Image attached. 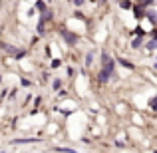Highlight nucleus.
Here are the masks:
<instances>
[{
  "label": "nucleus",
  "instance_id": "nucleus-1",
  "mask_svg": "<svg viewBox=\"0 0 157 153\" xmlns=\"http://www.w3.org/2000/svg\"><path fill=\"white\" fill-rule=\"evenodd\" d=\"M113 58L109 56V54L107 52H104L101 54V70H105L107 74H111V76H113Z\"/></svg>",
  "mask_w": 157,
  "mask_h": 153
},
{
  "label": "nucleus",
  "instance_id": "nucleus-2",
  "mask_svg": "<svg viewBox=\"0 0 157 153\" xmlns=\"http://www.w3.org/2000/svg\"><path fill=\"white\" fill-rule=\"evenodd\" d=\"M62 36H64V40L70 44V46H74V44L78 42V36H76V34H70L68 30H62Z\"/></svg>",
  "mask_w": 157,
  "mask_h": 153
},
{
  "label": "nucleus",
  "instance_id": "nucleus-3",
  "mask_svg": "<svg viewBox=\"0 0 157 153\" xmlns=\"http://www.w3.org/2000/svg\"><path fill=\"white\" fill-rule=\"evenodd\" d=\"M117 62H119V64L123 66V68H127V70H135V66L131 64L129 60H123V58H117Z\"/></svg>",
  "mask_w": 157,
  "mask_h": 153
},
{
  "label": "nucleus",
  "instance_id": "nucleus-4",
  "mask_svg": "<svg viewBox=\"0 0 157 153\" xmlns=\"http://www.w3.org/2000/svg\"><path fill=\"white\" fill-rule=\"evenodd\" d=\"M133 14H135V18L139 20V18H143V16H145V10H143L141 6H135L133 8Z\"/></svg>",
  "mask_w": 157,
  "mask_h": 153
},
{
  "label": "nucleus",
  "instance_id": "nucleus-5",
  "mask_svg": "<svg viewBox=\"0 0 157 153\" xmlns=\"http://www.w3.org/2000/svg\"><path fill=\"white\" fill-rule=\"evenodd\" d=\"M145 16L149 18V22L157 24V12H153V10H147V12H145Z\"/></svg>",
  "mask_w": 157,
  "mask_h": 153
},
{
  "label": "nucleus",
  "instance_id": "nucleus-6",
  "mask_svg": "<svg viewBox=\"0 0 157 153\" xmlns=\"http://www.w3.org/2000/svg\"><path fill=\"white\" fill-rule=\"evenodd\" d=\"M109 76H111V74H107L105 70H101V72H100V84H105V82H107V78H109Z\"/></svg>",
  "mask_w": 157,
  "mask_h": 153
},
{
  "label": "nucleus",
  "instance_id": "nucleus-7",
  "mask_svg": "<svg viewBox=\"0 0 157 153\" xmlns=\"http://www.w3.org/2000/svg\"><path fill=\"white\" fill-rule=\"evenodd\" d=\"M155 48H157V38H153L151 42H147V50H149V52H153Z\"/></svg>",
  "mask_w": 157,
  "mask_h": 153
},
{
  "label": "nucleus",
  "instance_id": "nucleus-8",
  "mask_svg": "<svg viewBox=\"0 0 157 153\" xmlns=\"http://www.w3.org/2000/svg\"><path fill=\"white\" fill-rule=\"evenodd\" d=\"M141 38H143V36H139V38H135L133 42H131V48H139V46H141V44H143V40H141Z\"/></svg>",
  "mask_w": 157,
  "mask_h": 153
},
{
  "label": "nucleus",
  "instance_id": "nucleus-9",
  "mask_svg": "<svg viewBox=\"0 0 157 153\" xmlns=\"http://www.w3.org/2000/svg\"><path fill=\"white\" fill-rule=\"evenodd\" d=\"M119 6H121L123 10H129V8H131V2H129V0H121V2H119Z\"/></svg>",
  "mask_w": 157,
  "mask_h": 153
},
{
  "label": "nucleus",
  "instance_id": "nucleus-10",
  "mask_svg": "<svg viewBox=\"0 0 157 153\" xmlns=\"http://www.w3.org/2000/svg\"><path fill=\"white\" fill-rule=\"evenodd\" d=\"M92 60H94V54L88 52V54H86V66H92Z\"/></svg>",
  "mask_w": 157,
  "mask_h": 153
},
{
  "label": "nucleus",
  "instance_id": "nucleus-11",
  "mask_svg": "<svg viewBox=\"0 0 157 153\" xmlns=\"http://www.w3.org/2000/svg\"><path fill=\"white\" fill-rule=\"evenodd\" d=\"M149 107H151V109H155V111H157V96H155V98H151V100H149Z\"/></svg>",
  "mask_w": 157,
  "mask_h": 153
},
{
  "label": "nucleus",
  "instance_id": "nucleus-12",
  "mask_svg": "<svg viewBox=\"0 0 157 153\" xmlns=\"http://www.w3.org/2000/svg\"><path fill=\"white\" fill-rule=\"evenodd\" d=\"M139 4H141V6H151L153 0H139Z\"/></svg>",
  "mask_w": 157,
  "mask_h": 153
},
{
  "label": "nucleus",
  "instance_id": "nucleus-13",
  "mask_svg": "<svg viewBox=\"0 0 157 153\" xmlns=\"http://www.w3.org/2000/svg\"><path fill=\"white\" fill-rule=\"evenodd\" d=\"M36 8H38V10H46V4H44V2H36Z\"/></svg>",
  "mask_w": 157,
  "mask_h": 153
},
{
  "label": "nucleus",
  "instance_id": "nucleus-14",
  "mask_svg": "<svg viewBox=\"0 0 157 153\" xmlns=\"http://www.w3.org/2000/svg\"><path fill=\"white\" fill-rule=\"evenodd\" d=\"M14 143H34V139H18V141H14Z\"/></svg>",
  "mask_w": 157,
  "mask_h": 153
},
{
  "label": "nucleus",
  "instance_id": "nucleus-15",
  "mask_svg": "<svg viewBox=\"0 0 157 153\" xmlns=\"http://www.w3.org/2000/svg\"><path fill=\"white\" fill-rule=\"evenodd\" d=\"M135 34H137V36H145V30H143V28H137V30H135Z\"/></svg>",
  "mask_w": 157,
  "mask_h": 153
},
{
  "label": "nucleus",
  "instance_id": "nucleus-16",
  "mask_svg": "<svg viewBox=\"0 0 157 153\" xmlns=\"http://www.w3.org/2000/svg\"><path fill=\"white\" fill-rule=\"evenodd\" d=\"M60 86H62L60 80H54V90H60Z\"/></svg>",
  "mask_w": 157,
  "mask_h": 153
},
{
  "label": "nucleus",
  "instance_id": "nucleus-17",
  "mask_svg": "<svg viewBox=\"0 0 157 153\" xmlns=\"http://www.w3.org/2000/svg\"><path fill=\"white\" fill-rule=\"evenodd\" d=\"M74 4H76V6H82V4H84V0H74Z\"/></svg>",
  "mask_w": 157,
  "mask_h": 153
},
{
  "label": "nucleus",
  "instance_id": "nucleus-18",
  "mask_svg": "<svg viewBox=\"0 0 157 153\" xmlns=\"http://www.w3.org/2000/svg\"><path fill=\"white\" fill-rule=\"evenodd\" d=\"M151 38H157V30H153V32H151Z\"/></svg>",
  "mask_w": 157,
  "mask_h": 153
},
{
  "label": "nucleus",
  "instance_id": "nucleus-19",
  "mask_svg": "<svg viewBox=\"0 0 157 153\" xmlns=\"http://www.w3.org/2000/svg\"><path fill=\"white\" fill-rule=\"evenodd\" d=\"M153 68H155V70H157V60H155V64H153Z\"/></svg>",
  "mask_w": 157,
  "mask_h": 153
}]
</instances>
